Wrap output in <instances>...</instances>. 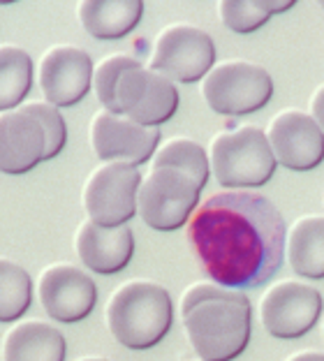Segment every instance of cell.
<instances>
[{
	"label": "cell",
	"instance_id": "2e32d148",
	"mask_svg": "<svg viewBox=\"0 0 324 361\" xmlns=\"http://www.w3.org/2000/svg\"><path fill=\"white\" fill-rule=\"evenodd\" d=\"M74 248L86 269L112 276L130 264L132 255H135V234L126 225L107 229L86 220L77 232Z\"/></svg>",
	"mask_w": 324,
	"mask_h": 361
},
{
	"label": "cell",
	"instance_id": "ba28073f",
	"mask_svg": "<svg viewBox=\"0 0 324 361\" xmlns=\"http://www.w3.org/2000/svg\"><path fill=\"white\" fill-rule=\"evenodd\" d=\"M213 68L215 44L206 30L176 23L157 35L151 70L160 72L169 81L193 84V81L204 79Z\"/></svg>",
	"mask_w": 324,
	"mask_h": 361
},
{
	"label": "cell",
	"instance_id": "e0dca14e",
	"mask_svg": "<svg viewBox=\"0 0 324 361\" xmlns=\"http://www.w3.org/2000/svg\"><path fill=\"white\" fill-rule=\"evenodd\" d=\"M79 21L95 39H121L137 28L144 14L141 0H84Z\"/></svg>",
	"mask_w": 324,
	"mask_h": 361
},
{
	"label": "cell",
	"instance_id": "5b68a950",
	"mask_svg": "<svg viewBox=\"0 0 324 361\" xmlns=\"http://www.w3.org/2000/svg\"><path fill=\"white\" fill-rule=\"evenodd\" d=\"M202 95L215 114L246 116L269 104L273 95V79L262 65L227 61L215 65L202 79Z\"/></svg>",
	"mask_w": 324,
	"mask_h": 361
},
{
	"label": "cell",
	"instance_id": "4316f807",
	"mask_svg": "<svg viewBox=\"0 0 324 361\" xmlns=\"http://www.w3.org/2000/svg\"><path fill=\"white\" fill-rule=\"evenodd\" d=\"M311 116L315 118V123H318L320 130L324 133V84L315 90L311 97Z\"/></svg>",
	"mask_w": 324,
	"mask_h": 361
},
{
	"label": "cell",
	"instance_id": "603a6c76",
	"mask_svg": "<svg viewBox=\"0 0 324 361\" xmlns=\"http://www.w3.org/2000/svg\"><path fill=\"white\" fill-rule=\"evenodd\" d=\"M218 14L229 30L241 32V35L262 28L273 16L267 7V0H220Z\"/></svg>",
	"mask_w": 324,
	"mask_h": 361
},
{
	"label": "cell",
	"instance_id": "8992f818",
	"mask_svg": "<svg viewBox=\"0 0 324 361\" xmlns=\"http://www.w3.org/2000/svg\"><path fill=\"white\" fill-rule=\"evenodd\" d=\"M199 188L193 178L176 169H153L141 180L137 213L155 232H174L184 227L199 209Z\"/></svg>",
	"mask_w": 324,
	"mask_h": 361
},
{
	"label": "cell",
	"instance_id": "cb8c5ba5",
	"mask_svg": "<svg viewBox=\"0 0 324 361\" xmlns=\"http://www.w3.org/2000/svg\"><path fill=\"white\" fill-rule=\"evenodd\" d=\"M139 61L132 59V56L126 54H114L109 59H104L97 65L93 72V88L100 104L104 106V111L116 114V84H119L121 75L126 70L139 68Z\"/></svg>",
	"mask_w": 324,
	"mask_h": 361
},
{
	"label": "cell",
	"instance_id": "d6986e66",
	"mask_svg": "<svg viewBox=\"0 0 324 361\" xmlns=\"http://www.w3.org/2000/svg\"><path fill=\"white\" fill-rule=\"evenodd\" d=\"M285 252L294 274L311 281L324 278V216L299 218L287 232Z\"/></svg>",
	"mask_w": 324,
	"mask_h": 361
},
{
	"label": "cell",
	"instance_id": "83f0119b",
	"mask_svg": "<svg viewBox=\"0 0 324 361\" xmlns=\"http://www.w3.org/2000/svg\"><path fill=\"white\" fill-rule=\"evenodd\" d=\"M287 361H324V352L318 350H304V352H296L294 357H289Z\"/></svg>",
	"mask_w": 324,
	"mask_h": 361
},
{
	"label": "cell",
	"instance_id": "3957f363",
	"mask_svg": "<svg viewBox=\"0 0 324 361\" xmlns=\"http://www.w3.org/2000/svg\"><path fill=\"white\" fill-rule=\"evenodd\" d=\"M107 324L121 345L148 350L169 334L174 303L164 287L148 281H132L119 287L107 306Z\"/></svg>",
	"mask_w": 324,
	"mask_h": 361
},
{
	"label": "cell",
	"instance_id": "9a60e30c",
	"mask_svg": "<svg viewBox=\"0 0 324 361\" xmlns=\"http://www.w3.org/2000/svg\"><path fill=\"white\" fill-rule=\"evenodd\" d=\"M47 160V135L42 123L23 109L0 116V171L26 174Z\"/></svg>",
	"mask_w": 324,
	"mask_h": 361
},
{
	"label": "cell",
	"instance_id": "7402d4cb",
	"mask_svg": "<svg viewBox=\"0 0 324 361\" xmlns=\"http://www.w3.org/2000/svg\"><path fill=\"white\" fill-rule=\"evenodd\" d=\"M32 301V281L28 271L10 259H0V322L23 317Z\"/></svg>",
	"mask_w": 324,
	"mask_h": 361
},
{
	"label": "cell",
	"instance_id": "5bb4252c",
	"mask_svg": "<svg viewBox=\"0 0 324 361\" xmlns=\"http://www.w3.org/2000/svg\"><path fill=\"white\" fill-rule=\"evenodd\" d=\"M93 61L79 47H54L40 63V88L49 104L72 106L93 86Z\"/></svg>",
	"mask_w": 324,
	"mask_h": 361
},
{
	"label": "cell",
	"instance_id": "30bf717a",
	"mask_svg": "<svg viewBox=\"0 0 324 361\" xmlns=\"http://www.w3.org/2000/svg\"><path fill=\"white\" fill-rule=\"evenodd\" d=\"M322 294L313 285L285 281L269 287L264 294L260 315L273 338L294 341L308 334L322 315Z\"/></svg>",
	"mask_w": 324,
	"mask_h": 361
},
{
	"label": "cell",
	"instance_id": "d4e9b609",
	"mask_svg": "<svg viewBox=\"0 0 324 361\" xmlns=\"http://www.w3.org/2000/svg\"><path fill=\"white\" fill-rule=\"evenodd\" d=\"M21 109L42 123V130L47 135V160L56 158L65 149V142H68V126H65L58 106L49 102H30L23 104Z\"/></svg>",
	"mask_w": 324,
	"mask_h": 361
},
{
	"label": "cell",
	"instance_id": "ffe728a7",
	"mask_svg": "<svg viewBox=\"0 0 324 361\" xmlns=\"http://www.w3.org/2000/svg\"><path fill=\"white\" fill-rule=\"evenodd\" d=\"M32 86V61L19 47H0V111L23 102Z\"/></svg>",
	"mask_w": 324,
	"mask_h": 361
},
{
	"label": "cell",
	"instance_id": "f546056e",
	"mask_svg": "<svg viewBox=\"0 0 324 361\" xmlns=\"http://www.w3.org/2000/svg\"><path fill=\"white\" fill-rule=\"evenodd\" d=\"M320 7H322V10H324V0H322V3H320Z\"/></svg>",
	"mask_w": 324,
	"mask_h": 361
},
{
	"label": "cell",
	"instance_id": "6da1fadb",
	"mask_svg": "<svg viewBox=\"0 0 324 361\" xmlns=\"http://www.w3.org/2000/svg\"><path fill=\"white\" fill-rule=\"evenodd\" d=\"M188 241L213 283L241 292L264 285L280 269L287 225L264 195L225 190L195 211Z\"/></svg>",
	"mask_w": 324,
	"mask_h": 361
},
{
	"label": "cell",
	"instance_id": "277c9868",
	"mask_svg": "<svg viewBox=\"0 0 324 361\" xmlns=\"http://www.w3.org/2000/svg\"><path fill=\"white\" fill-rule=\"evenodd\" d=\"M211 174L227 190H253L269 183L276 171V155L267 133L244 126L215 135L209 149Z\"/></svg>",
	"mask_w": 324,
	"mask_h": 361
},
{
	"label": "cell",
	"instance_id": "7a4b0ae2",
	"mask_svg": "<svg viewBox=\"0 0 324 361\" xmlns=\"http://www.w3.org/2000/svg\"><path fill=\"white\" fill-rule=\"evenodd\" d=\"M190 345L202 361H232L244 355L253 336V306L244 292L204 301L184 315Z\"/></svg>",
	"mask_w": 324,
	"mask_h": 361
},
{
	"label": "cell",
	"instance_id": "4fadbf2b",
	"mask_svg": "<svg viewBox=\"0 0 324 361\" xmlns=\"http://www.w3.org/2000/svg\"><path fill=\"white\" fill-rule=\"evenodd\" d=\"M37 292L47 315L63 324L86 319L97 303V285L93 278L70 264L49 267L40 276Z\"/></svg>",
	"mask_w": 324,
	"mask_h": 361
},
{
	"label": "cell",
	"instance_id": "484cf974",
	"mask_svg": "<svg viewBox=\"0 0 324 361\" xmlns=\"http://www.w3.org/2000/svg\"><path fill=\"white\" fill-rule=\"evenodd\" d=\"M234 290H229V287H222L218 283H199V285H193L188 287L184 299H181V315H188L190 310L199 303L204 301H211V299H222V297H229V294Z\"/></svg>",
	"mask_w": 324,
	"mask_h": 361
},
{
	"label": "cell",
	"instance_id": "ac0fdd59",
	"mask_svg": "<svg viewBox=\"0 0 324 361\" xmlns=\"http://www.w3.org/2000/svg\"><path fill=\"white\" fill-rule=\"evenodd\" d=\"M3 355L5 361H65L68 343L52 324L23 322L7 334Z\"/></svg>",
	"mask_w": 324,
	"mask_h": 361
},
{
	"label": "cell",
	"instance_id": "52a82bcc",
	"mask_svg": "<svg viewBox=\"0 0 324 361\" xmlns=\"http://www.w3.org/2000/svg\"><path fill=\"white\" fill-rule=\"evenodd\" d=\"M141 180L139 169L126 162H104L97 167L84 188V209L90 223L114 229L135 218Z\"/></svg>",
	"mask_w": 324,
	"mask_h": 361
},
{
	"label": "cell",
	"instance_id": "9c48e42d",
	"mask_svg": "<svg viewBox=\"0 0 324 361\" xmlns=\"http://www.w3.org/2000/svg\"><path fill=\"white\" fill-rule=\"evenodd\" d=\"M179 109V90L174 81L151 68L126 70L116 84V114L139 123L144 128H157L167 123Z\"/></svg>",
	"mask_w": 324,
	"mask_h": 361
},
{
	"label": "cell",
	"instance_id": "f1b7e54d",
	"mask_svg": "<svg viewBox=\"0 0 324 361\" xmlns=\"http://www.w3.org/2000/svg\"><path fill=\"white\" fill-rule=\"evenodd\" d=\"M81 361H109V359H100V357H90V359H81Z\"/></svg>",
	"mask_w": 324,
	"mask_h": 361
},
{
	"label": "cell",
	"instance_id": "7c38bea8",
	"mask_svg": "<svg viewBox=\"0 0 324 361\" xmlns=\"http://www.w3.org/2000/svg\"><path fill=\"white\" fill-rule=\"evenodd\" d=\"M267 139L276 162L289 171H311L324 162V133L311 114L285 109L273 116Z\"/></svg>",
	"mask_w": 324,
	"mask_h": 361
},
{
	"label": "cell",
	"instance_id": "8fae6325",
	"mask_svg": "<svg viewBox=\"0 0 324 361\" xmlns=\"http://www.w3.org/2000/svg\"><path fill=\"white\" fill-rule=\"evenodd\" d=\"M160 130L144 128L139 123L112 111H97L90 123V146L100 160L144 165L157 153Z\"/></svg>",
	"mask_w": 324,
	"mask_h": 361
},
{
	"label": "cell",
	"instance_id": "44dd1931",
	"mask_svg": "<svg viewBox=\"0 0 324 361\" xmlns=\"http://www.w3.org/2000/svg\"><path fill=\"white\" fill-rule=\"evenodd\" d=\"M160 167H169L186 174L188 178L195 180L199 190L209 183L211 176L209 153L193 139H172L162 149H157V153L153 155V169Z\"/></svg>",
	"mask_w": 324,
	"mask_h": 361
}]
</instances>
